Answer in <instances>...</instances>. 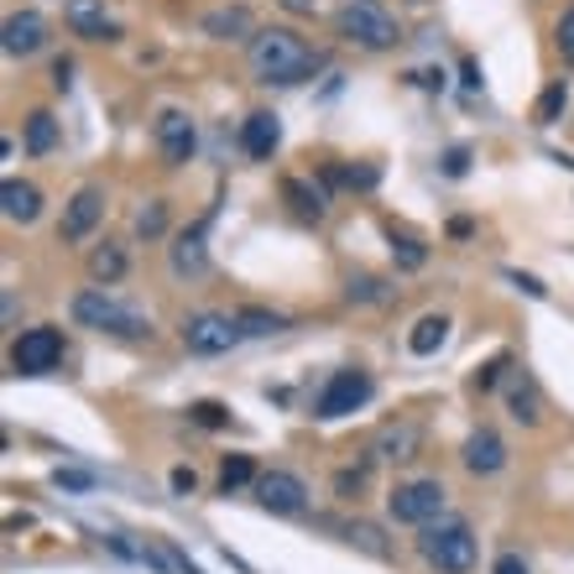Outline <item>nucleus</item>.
<instances>
[{"mask_svg":"<svg viewBox=\"0 0 574 574\" xmlns=\"http://www.w3.org/2000/svg\"><path fill=\"white\" fill-rule=\"evenodd\" d=\"M282 6H288L293 17H314V0H282Z\"/></svg>","mask_w":574,"mask_h":574,"instance_id":"obj_42","label":"nucleus"},{"mask_svg":"<svg viewBox=\"0 0 574 574\" xmlns=\"http://www.w3.org/2000/svg\"><path fill=\"white\" fill-rule=\"evenodd\" d=\"M257 501L272 517H297L303 507H308V486H303V476H293V470H261Z\"/></svg>","mask_w":574,"mask_h":574,"instance_id":"obj_10","label":"nucleus"},{"mask_svg":"<svg viewBox=\"0 0 574 574\" xmlns=\"http://www.w3.org/2000/svg\"><path fill=\"white\" fill-rule=\"evenodd\" d=\"M564 105H570V84H549V89L538 95V105H533V120L538 126H554V120L564 116Z\"/></svg>","mask_w":574,"mask_h":574,"instance_id":"obj_26","label":"nucleus"},{"mask_svg":"<svg viewBox=\"0 0 574 574\" xmlns=\"http://www.w3.org/2000/svg\"><path fill=\"white\" fill-rule=\"evenodd\" d=\"M0 47H6V58H32V53H42V47H47V17H42V11H17V17H6Z\"/></svg>","mask_w":574,"mask_h":574,"instance_id":"obj_12","label":"nucleus"},{"mask_svg":"<svg viewBox=\"0 0 574 574\" xmlns=\"http://www.w3.org/2000/svg\"><path fill=\"white\" fill-rule=\"evenodd\" d=\"M0 209L11 225H32L42 215V188L37 183H21V178H6L0 183Z\"/></svg>","mask_w":574,"mask_h":574,"instance_id":"obj_18","label":"nucleus"},{"mask_svg":"<svg viewBox=\"0 0 574 574\" xmlns=\"http://www.w3.org/2000/svg\"><path fill=\"white\" fill-rule=\"evenodd\" d=\"M554 42H559V53H564V58L574 63V6H570V11H564V17H559Z\"/></svg>","mask_w":574,"mask_h":574,"instance_id":"obj_31","label":"nucleus"},{"mask_svg":"<svg viewBox=\"0 0 574 574\" xmlns=\"http://www.w3.org/2000/svg\"><path fill=\"white\" fill-rule=\"evenodd\" d=\"M246 58H251V74L261 84H278V89L308 84L324 68V53L308 47L293 26H261L257 37H251V47H246Z\"/></svg>","mask_w":574,"mask_h":574,"instance_id":"obj_1","label":"nucleus"},{"mask_svg":"<svg viewBox=\"0 0 574 574\" xmlns=\"http://www.w3.org/2000/svg\"><path fill=\"white\" fill-rule=\"evenodd\" d=\"M53 147H58V120L47 116V110H32L26 116V152L32 158H47Z\"/></svg>","mask_w":574,"mask_h":574,"instance_id":"obj_24","label":"nucleus"},{"mask_svg":"<svg viewBox=\"0 0 574 574\" xmlns=\"http://www.w3.org/2000/svg\"><path fill=\"white\" fill-rule=\"evenodd\" d=\"M152 137H158V152L167 167H183V162H194L198 152V126L188 110H178V105H167V110H158V126H152Z\"/></svg>","mask_w":574,"mask_h":574,"instance_id":"obj_8","label":"nucleus"},{"mask_svg":"<svg viewBox=\"0 0 574 574\" xmlns=\"http://www.w3.org/2000/svg\"><path fill=\"white\" fill-rule=\"evenodd\" d=\"M350 538H356V543H366L371 554H387V543H381V533H377V528H366V522H356V528H350Z\"/></svg>","mask_w":574,"mask_h":574,"instance_id":"obj_34","label":"nucleus"},{"mask_svg":"<svg viewBox=\"0 0 574 574\" xmlns=\"http://www.w3.org/2000/svg\"><path fill=\"white\" fill-rule=\"evenodd\" d=\"M99 219H105V188L99 183H84V188H74V198L63 204V219H58V240H68V246H79L89 230H95Z\"/></svg>","mask_w":574,"mask_h":574,"instance_id":"obj_11","label":"nucleus"},{"mask_svg":"<svg viewBox=\"0 0 574 574\" xmlns=\"http://www.w3.org/2000/svg\"><path fill=\"white\" fill-rule=\"evenodd\" d=\"M240 147H246V158L272 162V152L282 147V120L272 116V110H257V116H246V126H240Z\"/></svg>","mask_w":574,"mask_h":574,"instance_id":"obj_16","label":"nucleus"},{"mask_svg":"<svg viewBox=\"0 0 574 574\" xmlns=\"http://www.w3.org/2000/svg\"><path fill=\"white\" fill-rule=\"evenodd\" d=\"M507 408H512V418L517 423H528L533 429L538 418H543V402H538V387L528 377H517L512 387H507Z\"/></svg>","mask_w":574,"mask_h":574,"instance_id":"obj_23","label":"nucleus"},{"mask_svg":"<svg viewBox=\"0 0 574 574\" xmlns=\"http://www.w3.org/2000/svg\"><path fill=\"white\" fill-rule=\"evenodd\" d=\"M183 350L188 356H225L230 345H240V318L236 314H215V308H204V314H188L183 318Z\"/></svg>","mask_w":574,"mask_h":574,"instance_id":"obj_7","label":"nucleus"},{"mask_svg":"<svg viewBox=\"0 0 574 574\" xmlns=\"http://www.w3.org/2000/svg\"><path fill=\"white\" fill-rule=\"evenodd\" d=\"M465 167H470V147H450L444 152V173L450 178H465Z\"/></svg>","mask_w":574,"mask_h":574,"instance_id":"obj_33","label":"nucleus"},{"mask_svg":"<svg viewBox=\"0 0 574 574\" xmlns=\"http://www.w3.org/2000/svg\"><path fill=\"white\" fill-rule=\"evenodd\" d=\"M63 360V335L53 324H37V329H21L17 345H11V366H17L21 377H42V371H53Z\"/></svg>","mask_w":574,"mask_h":574,"instance_id":"obj_9","label":"nucleus"},{"mask_svg":"<svg viewBox=\"0 0 574 574\" xmlns=\"http://www.w3.org/2000/svg\"><path fill=\"white\" fill-rule=\"evenodd\" d=\"M444 339H450V318L423 314L413 324V335H408V350H413V356H434V350H444Z\"/></svg>","mask_w":574,"mask_h":574,"instance_id":"obj_22","label":"nucleus"},{"mask_svg":"<svg viewBox=\"0 0 574 574\" xmlns=\"http://www.w3.org/2000/svg\"><path fill=\"white\" fill-rule=\"evenodd\" d=\"M507 278H512V282H517V288H522V293H528V297H543V293H549V288H543V282H538V278H522V272H507Z\"/></svg>","mask_w":574,"mask_h":574,"instance_id":"obj_40","label":"nucleus"},{"mask_svg":"<svg viewBox=\"0 0 574 574\" xmlns=\"http://www.w3.org/2000/svg\"><path fill=\"white\" fill-rule=\"evenodd\" d=\"M209 219H215V209L198 219V225H188L183 236H173V246H167V267H173L178 278H198V272L209 267V246H204V236H209Z\"/></svg>","mask_w":574,"mask_h":574,"instance_id":"obj_13","label":"nucleus"},{"mask_svg":"<svg viewBox=\"0 0 574 574\" xmlns=\"http://www.w3.org/2000/svg\"><path fill=\"white\" fill-rule=\"evenodd\" d=\"M339 178L350 183V188H371V183H377V173H371V167H360V173H356V167H345Z\"/></svg>","mask_w":574,"mask_h":574,"instance_id":"obj_38","label":"nucleus"},{"mask_svg":"<svg viewBox=\"0 0 574 574\" xmlns=\"http://www.w3.org/2000/svg\"><path fill=\"white\" fill-rule=\"evenodd\" d=\"M491 574H533V570H528V559H522V554H501L491 564Z\"/></svg>","mask_w":574,"mask_h":574,"instance_id":"obj_35","label":"nucleus"},{"mask_svg":"<svg viewBox=\"0 0 574 574\" xmlns=\"http://www.w3.org/2000/svg\"><path fill=\"white\" fill-rule=\"evenodd\" d=\"M444 480H402V486H392V496H387V512H392V522H408V528H429V522H438L444 517Z\"/></svg>","mask_w":574,"mask_h":574,"instance_id":"obj_6","label":"nucleus"},{"mask_svg":"<svg viewBox=\"0 0 574 574\" xmlns=\"http://www.w3.org/2000/svg\"><path fill=\"white\" fill-rule=\"evenodd\" d=\"M392 257L402 261V267H408V272H418V267H423V261H429V251H423V246H418L413 236H392Z\"/></svg>","mask_w":574,"mask_h":574,"instance_id":"obj_29","label":"nucleus"},{"mask_svg":"<svg viewBox=\"0 0 574 574\" xmlns=\"http://www.w3.org/2000/svg\"><path fill=\"white\" fill-rule=\"evenodd\" d=\"M68 314H74V324H84V329H95V335L152 339V318L141 314V308H131V303H120V297H110L105 288H84V293H74V303H68Z\"/></svg>","mask_w":574,"mask_h":574,"instance_id":"obj_2","label":"nucleus"},{"mask_svg":"<svg viewBox=\"0 0 574 574\" xmlns=\"http://www.w3.org/2000/svg\"><path fill=\"white\" fill-rule=\"evenodd\" d=\"M240 335H278V329H288V318L282 314H267V308H240Z\"/></svg>","mask_w":574,"mask_h":574,"instance_id":"obj_27","label":"nucleus"},{"mask_svg":"<svg viewBox=\"0 0 574 574\" xmlns=\"http://www.w3.org/2000/svg\"><path fill=\"white\" fill-rule=\"evenodd\" d=\"M63 21H68V32L84 42H116L120 26L110 21V11H105V0H68L63 6Z\"/></svg>","mask_w":574,"mask_h":574,"instance_id":"obj_14","label":"nucleus"},{"mask_svg":"<svg viewBox=\"0 0 574 574\" xmlns=\"http://www.w3.org/2000/svg\"><path fill=\"white\" fill-rule=\"evenodd\" d=\"M194 486H198V476H194V470H188V465H178V470H173V491H178V496H188V491H194Z\"/></svg>","mask_w":574,"mask_h":574,"instance_id":"obj_39","label":"nucleus"},{"mask_svg":"<svg viewBox=\"0 0 574 574\" xmlns=\"http://www.w3.org/2000/svg\"><path fill=\"white\" fill-rule=\"evenodd\" d=\"M507 465V438L496 434V429H476V434L465 438V470L470 476H496Z\"/></svg>","mask_w":574,"mask_h":574,"instance_id":"obj_17","label":"nucleus"},{"mask_svg":"<svg viewBox=\"0 0 574 574\" xmlns=\"http://www.w3.org/2000/svg\"><path fill=\"white\" fill-rule=\"evenodd\" d=\"M68 74H74V63H68V58L53 63V84H58V89H68Z\"/></svg>","mask_w":574,"mask_h":574,"instance_id":"obj_41","label":"nucleus"},{"mask_svg":"<svg viewBox=\"0 0 574 574\" xmlns=\"http://www.w3.org/2000/svg\"><path fill=\"white\" fill-rule=\"evenodd\" d=\"M126 267H131V261H126V246H120V240H105V246L89 251V278L105 282V288L126 278Z\"/></svg>","mask_w":574,"mask_h":574,"instance_id":"obj_21","label":"nucleus"},{"mask_svg":"<svg viewBox=\"0 0 574 574\" xmlns=\"http://www.w3.org/2000/svg\"><path fill=\"white\" fill-rule=\"evenodd\" d=\"M418 554H423V564L438 574H470L480 549H476V533H470L465 517H438V522H429V528L418 533Z\"/></svg>","mask_w":574,"mask_h":574,"instance_id":"obj_3","label":"nucleus"},{"mask_svg":"<svg viewBox=\"0 0 574 574\" xmlns=\"http://www.w3.org/2000/svg\"><path fill=\"white\" fill-rule=\"evenodd\" d=\"M162 230H167V204H162V198H152V204L137 215V236L141 240H158Z\"/></svg>","mask_w":574,"mask_h":574,"instance_id":"obj_28","label":"nucleus"},{"mask_svg":"<svg viewBox=\"0 0 574 574\" xmlns=\"http://www.w3.org/2000/svg\"><path fill=\"white\" fill-rule=\"evenodd\" d=\"M240 486H257V465L251 455H230L219 465V496H236Z\"/></svg>","mask_w":574,"mask_h":574,"instance_id":"obj_25","label":"nucleus"},{"mask_svg":"<svg viewBox=\"0 0 574 574\" xmlns=\"http://www.w3.org/2000/svg\"><path fill=\"white\" fill-rule=\"evenodd\" d=\"M335 486H339V491H345V496H350V491H360V486H366V470H339V476H335Z\"/></svg>","mask_w":574,"mask_h":574,"instance_id":"obj_37","label":"nucleus"},{"mask_svg":"<svg viewBox=\"0 0 574 574\" xmlns=\"http://www.w3.org/2000/svg\"><path fill=\"white\" fill-rule=\"evenodd\" d=\"M381 282L377 278H350V303H381Z\"/></svg>","mask_w":574,"mask_h":574,"instance_id":"obj_30","label":"nucleus"},{"mask_svg":"<svg viewBox=\"0 0 574 574\" xmlns=\"http://www.w3.org/2000/svg\"><path fill=\"white\" fill-rule=\"evenodd\" d=\"M58 486H68V491H89V486H95V476H84V470H58Z\"/></svg>","mask_w":574,"mask_h":574,"instance_id":"obj_36","label":"nucleus"},{"mask_svg":"<svg viewBox=\"0 0 574 574\" xmlns=\"http://www.w3.org/2000/svg\"><path fill=\"white\" fill-rule=\"evenodd\" d=\"M282 198H288L293 215H303V219H324V209H329V194L314 188L308 178H282Z\"/></svg>","mask_w":574,"mask_h":574,"instance_id":"obj_20","label":"nucleus"},{"mask_svg":"<svg viewBox=\"0 0 574 574\" xmlns=\"http://www.w3.org/2000/svg\"><path fill=\"white\" fill-rule=\"evenodd\" d=\"M188 413H194V423H204V429H219V423H225V408H219V402H194Z\"/></svg>","mask_w":574,"mask_h":574,"instance_id":"obj_32","label":"nucleus"},{"mask_svg":"<svg viewBox=\"0 0 574 574\" xmlns=\"http://www.w3.org/2000/svg\"><path fill=\"white\" fill-rule=\"evenodd\" d=\"M204 37H219V42H240V37H257L251 26V11L246 6H219L204 17Z\"/></svg>","mask_w":574,"mask_h":574,"instance_id":"obj_19","label":"nucleus"},{"mask_svg":"<svg viewBox=\"0 0 574 574\" xmlns=\"http://www.w3.org/2000/svg\"><path fill=\"white\" fill-rule=\"evenodd\" d=\"M418 450H423V429H418L413 418L387 423V429L377 434V444H371V455L387 459V465H408V459H418Z\"/></svg>","mask_w":574,"mask_h":574,"instance_id":"obj_15","label":"nucleus"},{"mask_svg":"<svg viewBox=\"0 0 574 574\" xmlns=\"http://www.w3.org/2000/svg\"><path fill=\"white\" fill-rule=\"evenodd\" d=\"M335 32L345 42L366 47V53H387V47L402 42V26H397V17L381 0H345L335 11Z\"/></svg>","mask_w":574,"mask_h":574,"instance_id":"obj_4","label":"nucleus"},{"mask_svg":"<svg viewBox=\"0 0 574 574\" xmlns=\"http://www.w3.org/2000/svg\"><path fill=\"white\" fill-rule=\"evenodd\" d=\"M371 392H377V381L366 377L360 366H345V371H335V377L318 387V397H314V418L335 423V418H345V413H356V408H366V402H371Z\"/></svg>","mask_w":574,"mask_h":574,"instance_id":"obj_5","label":"nucleus"}]
</instances>
